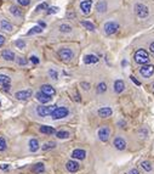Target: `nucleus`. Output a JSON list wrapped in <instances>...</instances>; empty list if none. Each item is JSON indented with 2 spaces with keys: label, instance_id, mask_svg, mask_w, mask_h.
Masks as SVG:
<instances>
[{
  "label": "nucleus",
  "instance_id": "f257e3e1",
  "mask_svg": "<svg viewBox=\"0 0 154 174\" xmlns=\"http://www.w3.org/2000/svg\"><path fill=\"white\" fill-rule=\"evenodd\" d=\"M135 62L139 63V65H147L149 62V56H148V53L143 49H140L135 53Z\"/></svg>",
  "mask_w": 154,
  "mask_h": 174
},
{
  "label": "nucleus",
  "instance_id": "f03ea898",
  "mask_svg": "<svg viewBox=\"0 0 154 174\" xmlns=\"http://www.w3.org/2000/svg\"><path fill=\"white\" fill-rule=\"evenodd\" d=\"M68 115H69L68 108L61 106V107H55V110L51 113V117H52V119H62V118H66Z\"/></svg>",
  "mask_w": 154,
  "mask_h": 174
},
{
  "label": "nucleus",
  "instance_id": "7ed1b4c3",
  "mask_svg": "<svg viewBox=\"0 0 154 174\" xmlns=\"http://www.w3.org/2000/svg\"><path fill=\"white\" fill-rule=\"evenodd\" d=\"M119 23L118 22H115V21H109V22H107V23H104V26H103V30H104V33L107 34V35H112L114 33H117L118 30H119Z\"/></svg>",
  "mask_w": 154,
  "mask_h": 174
},
{
  "label": "nucleus",
  "instance_id": "20e7f679",
  "mask_svg": "<svg viewBox=\"0 0 154 174\" xmlns=\"http://www.w3.org/2000/svg\"><path fill=\"white\" fill-rule=\"evenodd\" d=\"M135 14L137 15L140 18H146L149 15V10H148V7L146 5L139 2V4L135 5Z\"/></svg>",
  "mask_w": 154,
  "mask_h": 174
},
{
  "label": "nucleus",
  "instance_id": "39448f33",
  "mask_svg": "<svg viewBox=\"0 0 154 174\" xmlns=\"http://www.w3.org/2000/svg\"><path fill=\"white\" fill-rule=\"evenodd\" d=\"M58 55L63 61H70L74 57V53H73V50H70L69 48H61L58 50Z\"/></svg>",
  "mask_w": 154,
  "mask_h": 174
},
{
  "label": "nucleus",
  "instance_id": "423d86ee",
  "mask_svg": "<svg viewBox=\"0 0 154 174\" xmlns=\"http://www.w3.org/2000/svg\"><path fill=\"white\" fill-rule=\"evenodd\" d=\"M97 135H98V139H99L101 141L106 143V141H108V139H109V136H111V129H109L107 126H104V127H102V128L98 129Z\"/></svg>",
  "mask_w": 154,
  "mask_h": 174
},
{
  "label": "nucleus",
  "instance_id": "0eeeda50",
  "mask_svg": "<svg viewBox=\"0 0 154 174\" xmlns=\"http://www.w3.org/2000/svg\"><path fill=\"white\" fill-rule=\"evenodd\" d=\"M54 110H55V106H39L37 107V113L40 117H47L51 116Z\"/></svg>",
  "mask_w": 154,
  "mask_h": 174
},
{
  "label": "nucleus",
  "instance_id": "6e6552de",
  "mask_svg": "<svg viewBox=\"0 0 154 174\" xmlns=\"http://www.w3.org/2000/svg\"><path fill=\"white\" fill-rule=\"evenodd\" d=\"M140 73L142 77H144V78H149V77L153 76L154 66L153 65H142V67L140 68Z\"/></svg>",
  "mask_w": 154,
  "mask_h": 174
},
{
  "label": "nucleus",
  "instance_id": "1a4fd4ad",
  "mask_svg": "<svg viewBox=\"0 0 154 174\" xmlns=\"http://www.w3.org/2000/svg\"><path fill=\"white\" fill-rule=\"evenodd\" d=\"M32 94H33V91H32L30 89L21 90V91H17V93L15 94V98H16L17 100H22V101H24V100H28L29 98H32Z\"/></svg>",
  "mask_w": 154,
  "mask_h": 174
},
{
  "label": "nucleus",
  "instance_id": "9d476101",
  "mask_svg": "<svg viewBox=\"0 0 154 174\" xmlns=\"http://www.w3.org/2000/svg\"><path fill=\"white\" fill-rule=\"evenodd\" d=\"M92 4H94L92 0H83V1L80 2V11H81V14H84V15L90 14L91 7H92Z\"/></svg>",
  "mask_w": 154,
  "mask_h": 174
},
{
  "label": "nucleus",
  "instance_id": "9b49d317",
  "mask_svg": "<svg viewBox=\"0 0 154 174\" xmlns=\"http://www.w3.org/2000/svg\"><path fill=\"white\" fill-rule=\"evenodd\" d=\"M0 87L7 91L11 88V78L6 74H0Z\"/></svg>",
  "mask_w": 154,
  "mask_h": 174
},
{
  "label": "nucleus",
  "instance_id": "f8f14e48",
  "mask_svg": "<svg viewBox=\"0 0 154 174\" xmlns=\"http://www.w3.org/2000/svg\"><path fill=\"white\" fill-rule=\"evenodd\" d=\"M113 145H114V147H115L117 150L123 151V150L126 149V141L121 138V136H117V138L114 139V141H113Z\"/></svg>",
  "mask_w": 154,
  "mask_h": 174
},
{
  "label": "nucleus",
  "instance_id": "ddd939ff",
  "mask_svg": "<svg viewBox=\"0 0 154 174\" xmlns=\"http://www.w3.org/2000/svg\"><path fill=\"white\" fill-rule=\"evenodd\" d=\"M35 99L38 100L39 102H42V103H47V102L51 101V96L50 95H47V94H45V93H42V91H38L37 94H35Z\"/></svg>",
  "mask_w": 154,
  "mask_h": 174
},
{
  "label": "nucleus",
  "instance_id": "4468645a",
  "mask_svg": "<svg viewBox=\"0 0 154 174\" xmlns=\"http://www.w3.org/2000/svg\"><path fill=\"white\" fill-rule=\"evenodd\" d=\"M85 157H86V151L83 149H75L72 152V158L74 160H85Z\"/></svg>",
  "mask_w": 154,
  "mask_h": 174
},
{
  "label": "nucleus",
  "instance_id": "2eb2a0df",
  "mask_svg": "<svg viewBox=\"0 0 154 174\" xmlns=\"http://www.w3.org/2000/svg\"><path fill=\"white\" fill-rule=\"evenodd\" d=\"M66 168H67V171L70 172V173H75V172L79 171V163L77 161L70 160L66 163Z\"/></svg>",
  "mask_w": 154,
  "mask_h": 174
},
{
  "label": "nucleus",
  "instance_id": "dca6fc26",
  "mask_svg": "<svg viewBox=\"0 0 154 174\" xmlns=\"http://www.w3.org/2000/svg\"><path fill=\"white\" fill-rule=\"evenodd\" d=\"M97 113H98V116L102 117V118H108V117L112 116L113 110L111 107H101L97 111Z\"/></svg>",
  "mask_w": 154,
  "mask_h": 174
},
{
  "label": "nucleus",
  "instance_id": "f3484780",
  "mask_svg": "<svg viewBox=\"0 0 154 174\" xmlns=\"http://www.w3.org/2000/svg\"><path fill=\"white\" fill-rule=\"evenodd\" d=\"M124 89H125V83H124V80H121V79H117V80L114 82V91H115L117 94L123 93Z\"/></svg>",
  "mask_w": 154,
  "mask_h": 174
},
{
  "label": "nucleus",
  "instance_id": "a211bd4d",
  "mask_svg": "<svg viewBox=\"0 0 154 174\" xmlns=\"http://www.w3.org/2000/svg\"><path fill=\"white\" fill-rule=\"evenodd\" d=\"M40 91L45 93V94H47V95H50V96H54V95L56 94L55 88L52 87V85H50V84H44V85H42Z\"/></svg>",
  "mask_w": 154,
  "mask_h": 174
},
{
  "label": "nucleus",
  "instance_id": "6ab92c4d",
  "mask_svg": "<svg viewBox=\"0 0 154 174\" xmlns=\"http://www.w3.org/2000/svg\"><path fill=\"white\" fill-rule=\"evenodd\" d=\"M28 146L30 152H37L40 149V144H39V141L37 139H30L28 143Z\"/></svg>",
  "mask_w": 154,
  "mask_h": 174
},
{
  "label": "nucleus",
  "instance_id": "aec40b11",
  "mask_svg": "<svg viewBox=\"0 0 154 174\" xmlns=\"http://www.w3.org/2000/svg\"><path fill=\"white\" fill-rule=\"evenodd\" d=\"M1 57L4 58V60H6V61H14L15 58H16V56H15L14 51L6 49V50H4L1 53Z\"/></svg>",
  "mask_w": 154,
  "mask_h": 174
},
{
  "label": "nucleus",
  "instance_id": "412c9836",
  "mask_svg": "<svg viewBox=\"0 0 154 174\" xmlns=\"http://www.w3.org/2000/svg\"><path fill=\"white\" fill-rule=\"evenodd\" d=\"M0 28L4 29V30H6V32H12L14 30V26L7 21V20H1L0 21Z\"/></svg>",
  "mask_w": 154,
  "mask_h": 174
},
{
  "label": "nucleus",
  "instance_id": "4be33fe9",
  "mask_svg": "<svg viewBox=\"0 0 154 174\" xmlns=\"http://www.w3.org/2000/svg\"><path fill=\"white\" fill-rule=\"evenodd\" d=\"M10 14L15 16V17H22L23 16V11H22L21 7H18L16 5H12V6H10Z\"/></svg>",
  "mask_w": 154,
  "mask_h": 174
},
{
  "label": "nucleus",
  "instance_id": "5701e85b",
  "mask_svg": "<svg viewBox=\"0 0 154 174\" xmlns=\"http://www.w3.org/2000/svg\"><path fill=\"white\" fill-rule=\"evenodd\" d=\"M39 130L42 134H46V135H51V134H56V130L54 127H50V126H42L39 128Z\"/></svg>",
  "mask_w": 154,
  "mask_h": 174
},
{
  "label": "nucleus",
  "instance_id": "b1692460",
  "mask_svg": "<svg viewBox=\"0 0 154 174\" xmlns=\"http://www.w3.org/2000/svg\"><path fill=\"white\" fill-rule=\"evenodd\" d=\"M96 10L98 14H104L107 11V2L104 0H99L96 5Z\"/></svg>",
  "mask_w": 154,
  "mask_h": 174
},
{
  "label": "nucleus",
  "instance_id": "393cba45",
  "mask_svg": "<svg viewBox=\"0 0 154 174\" xmlns=\"http://www.w3.org/2000/svg\"><path fill=\"white\" fill-rule=\"evenodd\" d=\"M84 62L86 65H91V63H96L98 62V57L96 55H92V54H90V55H85L84 56Z\"/></svg>",
  "mask_w": 154,
  "mask_h": 174
},
{
  "label": "nucleus",
  "instance_id": "a878e982",
  "mask_svg": "<svg viewBox=\"0 0 154 174\" xmlns=\"http://www.w3.org/2000/svg\"><path fill=\"white\" fill-rule=\"evenodd\" d=\"M45 171V164L44 163H37L32 167V172L34 174H40Z\"/></svg>",
  "mask_w": 154,
  "mask_h": 174
},
{
  "label": "nucleus",
  "instance_id": "bb28decb",
  "mask_svg": "<svg viewBox=\"0 0 154 174\" xmlns=\"http://www.w3.org/2000/svg\"><path fill=\"white\" fill-rule=\"evenodd\" d=\"M42 27L39 25V26H35V27H33V28H30L28 30V33H27V35H33V34H39V33H42Z\"/></svg>",
  "mask_w": 154,
  "mask_h": 174
},
{
  "label": "nucleus",
  "instance_id": "cd10ccee",
  "mask_svg": "<svg viewBox=\"0 0 154 174\" xmlns=\"http://www.w3.org/2000/svg\"><path fill=\"white\" fill-rule=\"evenodd\" d=\"M72 29L73 28L70 27L69 25H67V23H62V25L58 26V30H59L61 33H70Z\"/></svg>",
  "mask_w": 154,
  "mask_h": 174
},
{
  "label": "nucleus",
  "instance_id": "c85d7f7f",
  "mask_svg": "<svg viewBox=\"0 0 154 174\" xmlns=\"http://www.w3.org/2000/svg\"><path fill=\"white\" fill-rule=\"evenodd\" d=\"M56 136L58 139H68L70 136L69 131L67 130H59V131H56Z\"/></svg>",
  "mask_w": 154,
  "mask_h": 174
},
{
  "label": "nucleus",
  "instance_id": "c756f323",
  "mask_svg": "<svg viewBox=\"0 0 154 174\" xmlns=\"http://www.w3.org/2000/svg\"><path fill=\"white\" fill-rule=\"evenodd\" d=\"M81 25H83V26H84L87 30H91V32H94V30L96 29L95 25H94V23H91V22H89V21H83V22H81Z\"/></svg>",
  "mask_w": 154,
  "mask_h": 174
},
{
  "label": "nucleus",
  "instance_id": "7c9ffc66",
  "mask_svg": "<svg viewBox=\"0 0 154 174\" xmlns=\"http://www.w3.org/2000/svg\"><path fill=\"white\" fill-rule=\"evenodd\" d=\"M141 167H142L146 172H151V171H152V164H151V162H148V161H143V162L141 163Z\"/></svg>",
  "mask_w": 154,
  "mask_h": 174
},
{
  "label": "nucleus",
  "instance_id": "2f4dec72",
  "mask_svg": "<svg viewBox=\"0 0 154 174\" xmlns=\"http://www.w3.org/2000/svg\"><path fill=\"white\" fill-rule=\"evenodd\" d=\"M47 74H49V77H50V78H52L54 80H57V79H58V72H57L56 70H54V68L49 70Z\"/></svg>",
  "mask_w": 154,
  "mask_h": 174
},
{
  "label": "nucleus",
  "instance_id": "473e14b6",
  "mask_svg": "<svg viewBox=\"0 0 154 174\" xmlns=\"http://www.w3.org/2000/svg\"><path fill=\"white\" fill-rule=\"evenodd\" d=\"M106 90H107V84H106L104 82L99 83V84L97 85V93L98 94H103Z\"/></svg>",
  "mask_w": 154,
  "mask_h": 174
},
{
  "label": "nucleus",
  "instance_id": "72a5a7b5",
  "mask_svg": "<svg viewBox=\"0 0 154 174\" xmlns=\"http://www.w3.org/2000/svg\"><path fill=\"white\" fill-rule=\"evenodd\" d=\"M56 146V144L54 143V141H51V143H45L44 145L42 146V149L44 151H47V150H51V149H54Z\"/></svg>",
  "mask_w": 154,
  "mask_h": 174
},
{
  "label": "nucleus",
  "instance_id": "f704fd0d",
  "mask_svg": "<svg viewBox=\"0 0 154 174\" xmlns=\"http://www.w3.org/2000/svg\"><path fill=\"white\" fill-rule=\"evenodd\" d=\"M6 150V140L5 138L0 136V151H5Z\"/></svg>",
  "mask_w": 154,
  "mask_h": 174
},
{
  "label": "nucleus",
  "instance_id": "c9c22d12",
  "mask_svg": "<svg viewBox=\"0 0 154 174\" xmlns=\"http://www.w3.org/2000/svg\"><path fill=\"white\" fill-rule=\"evenodd\" d=\"M16 46L18 48V49H23L24 46H26V43H24V40H22V39H18V40H16Z\"/></svg>",
  "mask_w": 154,
  "mask_h": 174
},
{
  "label": "nucleus",
  "instance_id": "e433bc0d",
  "mask_svg": "<svg viewBox=\"0 0 154 174\" xmlns=\"http://www.w3.org/2000/svg\"><path fill=\"white\" fill-rule=\"evenodd\" d=\"M47 9V2H42V4H39L35 9V11H40V10H46Z\"/></svg>",
  "mask_w": 154,
  "mask_h": 174
},
{
  "label": "nucleus",
  "instance_id": "4c0bfd02",
  "mask_svg": "<svg viewBox=\"0 0 154 174\" xmlns=\"http://www.w3.org/2000/svg\"><path fill=\"white\" fill-rule=\"evenodd\" d=\"M17 62H18L20 66H26L27 65V60L24 57H18L17 58Z\"/></svg>",
  "mask_w": 154,
  "mask_h": 174
},
{
  "label": "nucleus",
  "instance_id": "58836bf2",
  "mask_svg": "<svg viewBox=\"0 0 154 174\" xmlns=\"http://www.w3.org/2000/svg\"><path fill=\"white\" fill-rule=\"evenodd\" d=\"M17 2L21 6H28L29 4H30V0H17Z\"/></svg>",
  "mask_w": 154,
  "mask_h": 174
},
{
  "label": "nucleus",
  "instance_id": "ea45409f",
  "mask_svg": "<svg viewBox=\"0 0 154 174\" xmlns=\"http://www.w3.org/2000/svg\"><path fill=\"white\" fill-rule=\"evenodd\" d=\"M58 10H59V9H58L57 6H52V7H50V9H49V11H47V12H49V14H57V12H58Z\"/></svg>",
  "mask_w": 154,
  "mask_h": 174
},
{
  "label": "nucleus",
  "instance_id": "a19ab883",
  "mask_svg": "<svg viewBox=\"0 0 154 174\" xmlns=\"http://www.w3.org/2000/svg\"><path fill=\"white\" fill-rule=\"evenodd\" d=\"M30 62L32 63H34V65H38L39 63V58H38V56H30Z\"/></svg>",
  "mask_w": 154,
  "mask_h": 174
},
{
  "label": "nucleus",
  "instance_id": "79ce46f5",
  "mask_svg": "<svg viewBox=\"0 0 154 174\" xmlns=\"http://www.w3.org/2000/svg\"><path fill=\"white\" fill-rule=\"evenodd\" d=\"M80 87H83L84 90H89V89H90V84H89V83H85V82H81V83H80Z\"/></svg>",
  "mask_w": 154,
  "mask_h": 174
},
{
  "label": "nucleus",
  "instance_id": "37998d69",
  "mask_svg": "<svg viewBox=\"0 0 154 174\" xmlns=\"http://www.w3.org/2000/svg\"><path fill=\"white\" fill-rule=\"evenodd\" d=\"M5 42H6V38H5L2 34H0V48H1V46L5 44Z\"/></svg>",
  "mask_w": 154,
  "mask_h": 174
},
{
  "label": "nucleus",
  "instance_id": "c03bdc74",
  "mask_svg": "<svg viewBox=\"0 0 154 174\" xmlns=\"http://www.w3.org/2000/svg\"><path fill=\"white\" fill-rule=\"evenodd\" d=\"M130 78H131V80H132V82H134V83H135V84H136V85H140V84H141L140 82H139V80H137V79H136V78H135V77H134V76H131V77H130Z\"/></svg>",
  "mask_w": 154,
  "mask_h": 174
},
{
  "label": "nucleus",
  "instance_id": "a18cd8bd",
  "mask_svg": "<svg viewBox=\"0 0 154 174\" xmlns=\"http://www.w3.org/2000/svg\"><path fill=\"white\" fill-rule=\"evenodd\" d=\"M129 174H140V172H139L137 169H131V171L129 172Z\"/></svg>",
  "mask_w": 154,
  "mask_h": 174
},
{
  "label": "nucleus",
  "instance_id": "49530a36",
  "mask_svg": "<svg viewBox=\"0 0 154 174\" xmlns=\"http://www.w3.org/2000/svg\"><path fill=\"white\" fill-rule=\"evenodd\" d=\"M149 49H151V51H152V53H153L154 54V42L152 44H151V46H149Z\"/></svg>",
  "mask_w": 154,
  "mask_h": 174
},
{
  "label": "nucleus",
  "instance_id": "de8ad7c7",
  "mask_svg": "<svg viewBox=\"0 0 154 174\" xmlns=\"http://www.w3.org/2000/svg\"><path fill=\"white\" fill-rule=\"evenodd\" d=\"M7 168V164H4V166H1V169H6Z\"/></svg>",
  "mask_w": 154,
  "mask_h": 174
},
{
  "label": "nucleus",
  "instance_id": "09e8293b",
  "mask_svg": "<svg viewBox=\"0 0 154 174\" xmlns=\"http://www.w3.org/2000/svg\"><path fill=\"white\" fill-rule=\"evenodd\" d=\"M153 88H154V84H153Z\"/></svg>",
  "mask_w": 154,
  "mask_h": 174
}]
</instances>
